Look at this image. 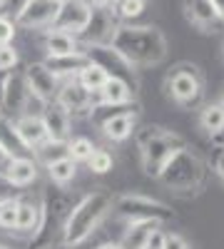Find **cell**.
<instances>
[{
    "label": "cell",
    "instance_id": "1",
    "mask_svg": "<svg viewBox=\"0 0 224 249\" xmlns=\"http://www.w3.org/2000/svg\"><path fill=\"white\" fill-rule=\"evenodd\" d=\"M112 48L137 70L159 65L170 50L165 33L157 25H132V23H120L112 37Z\"/></svg>",
    "mask_w": 224,
    "mask_h": 249
},
{
    "label": "cell",
    "instance_id": "2",
    "mask_svg": "<svg viewBox=\"0 0 224 249\" xmlns=\"http://www.w3.org/2000/svg\"><path fill=\"white\" fill-rule=\"evenodd\" d=\"M112 212V197L107 192H87L77 199L72 212L68 214V222L63 227V244L68 249H75L85 244L97 227L105 222V217Z\"/></svg>",
    "mask_w": 224,
    "mask_h": 249
},
{
    "label": "cell",
    "instance_id": "3",
    "mask_svg": "<svg viewBox=\"0 0 224 249\" xmlns=\"http://www.w3.org/2000/svg\"><path fill=\"white\" fill-rule=\"evenodd\" d=\"M207 177H209V162L187 144L185 150H179L165 164V170L159 172L157 179L165 184V190H170L174 195L192 197L205 190Z\"/></svg>",
    "mask_w": 224,
    "mask_h": 249
},
{
    "label": "cell",
    "instance_id": "4",
    "mask_svg": "<svg viewBox=\"0 0 224 249\" xmlns=\"http://www.w3.org/2000/svg\"><path fill=\"white\" fill-rule=\"evenodd\" d=\"M137 137V147H139V162H142V170L150 177H159V172L165 170V164L179 152L187 147V140L167 130V127H159V124H147L135 132Z\"/></svg>",
    "mask_w": 224,
    "mask_h": 249
},
{
    "label": "cell",
    "instance_id": "5",
    "mask_svg": "<svg viewBox=\"0 0 224 249\" xmlns=\"http://www.w3.org/2000/svg\"><path fill=\"white\" fill-rule=\"evenodd\" d=\"M165 92L174 105L192 110L205 97V75L194 62H177L165 75Z\"/></svg>",
    "mask_w": 224,
    "mask_h": 249
},
{
    "label": "cell",
    "instance_id": "6",
    "mask_svg": "<svg viewBox=\"0 0 224 249\" xmlns=\"http://www.w3.org/2000/svg\"><path fill=\"white\" fill-rule=\"evenodd\" d=\"M112 212L125 222H155L159 227L174 219V210L170 204L139 192H125L112 197Z\"/></svg>",
    "mask_w": 224,
    "mask_h": 249
},
{
    "label": "cell",
    "instance_id": "7",
    "mask_svg": "<svg viewBox=\"0 0 224 249\" xmlns=\"http://www.w3.org/2000/svg\"><path fill=\"white\" fill-rule=\"evenodd\" d=\"M90 120L100 127V132L105 135L110 142H125L137 132V110L135 105H122V107H107L97 105L90 112Z\"/></svg>",
    "mask_w": 224,
    "mask_h": 249
},
{
    "label": "cell",
    "instance_id": "8",
    "mask_svg": "<svg viewBox=\"0 0 224 249\" xmlns=\"http://www.w3.org/2000/svg\"><path fill=\"white\" fill-rule=\"evenodd\" d=\"M87 60L95 62V65H100L110 77H120L125 80L127 85L137 92V68H132L130 62L122 57L112 45H85L83 48Z\"/></svg>",
    "mask_w": 224,
    "mask_h": 249
},
{
    "label": "cell",
    "instance_id": "9",
    "mask_svg": "<svg viewBox=\"0 0 224 249\" xmlns=\"http://www.w3.org/2000/svg\"><path fill=\"white\" fill-rule=\"evenodd\" d=\"M30 100H33V95H30V88H28L25 72H20V70L8 72L3 85H0V107H3V115L13 117V120L25 115Z\"/></svg>",
    "mask_w": 224,
    "mask_h": 249
},
{
    "label": "cell",
    "instance_id": "10",
    "mask_svg": "<svg viewBox=\"0 0 224 249\" xmlns=\"http://www.w3.org/2000/svg\"><path fill=\"white\" fill-rule=\"evenodd\" d=\"M120 28V20L112 13V8H92V18L80 35V43L85 45H112V37Z\"/></svg>",
    "mask_w": 224,
    "mask_h": 249
},
{
    "label": "cell",
    "instance_id": "11",
    "mask_svg": "<svg viewBox=\"0 0 224 249\" xmlns=\"http://www.w3.org/2000/svg\"><path fill=\"white\" fill-rule=\"evenodd\" d=\"M23 72H25V80H28L30 95H33L35 100H40L43 105H50V102L57 100L60 80L52 75V70L45 65L43 60H40V62H30Z\"/></svg>",
    "mask_w": 224,
    "mask_h": 249
},
{
    "label": "cell",
    "instance_id": "12",
    "mask_svg": "<svg viewBox=\"0 0 224 249\" xmlns=\"http://www.w3.org/2000/svg\"><path fill=\"white\" fill-rule=\"evenodd\" d=\"M57 105L68 110L70 117H77V115H90L92 107L97 105V95L87 92L80 82L72 77V80H63L60 82V90H57Z\"/></svg>",
    "mask_w": 224,
    "mask_h": 249
},
{
    "label": "cell",
    "instance_id": "13",
    "mask_svg": "<svg viewBox=\"0 0 224 249\" xmlns=\"http://www.w3.org/2000/svg\"><path fill=\"white\" fill-rule=\"evenodd\" d=\"M90 18H92V8L85 3V0H63V3H60V13H57V18H55V25H52V28L80 37V35L85 33Z\"/></svg>",
    "mask_w": 224,
    "mask_h": 249
},
{
    "label": "cell",
    "instance_id": "14",
    "mask_svg": "<svg viewBox=\"0 0 224 249\" xmlns=\"http://www.w3.org/2000/svg\"><path fill=\"white\" fill-rule=\"evenodd\" d=\"M60 3L63 0H30L28 8L20 13L15 20L17 28L25 30H50L55 25V18L60 13Z\"/></svg>",
    "mask_w": 224,
    "mask_h": 249
},
{
    "label": "cell",
    "instance_id": "15",
    "mask_svg": "<svg viewBox=\"0 0 224 249\" xmlns=\"http://www.w3.org/2000/svg\"><path fill=\"white\" fill-rule=\"evenodd\" d=\"M182 10L187 23L199 33H217L224 25L219 10L214 8V0H182Z\"/></svg>",
    "mask_w": 224,
    "mask_h": 249
},
{
    "label": "cell",
    "instance_id": "16",
    "mask_svg": "<svg viewBox=\"0 0 224 249\" xmlns=\"http://www.w3.org/2000/svg\"><path fill=\"white\" fill-rule=\"evenodd\" d=\"M15 130H17L20 140H23V144L30 152L40 150L50 140L48 130H45V122H43V115H20V117H15Z\"/></svg>",
    "mask_w": 224,
    "mask_h": 249
},
{
    "label": "cell",
    "instance_id": "17",
    "mask_svg": "<svg viewBox=\"0 0 224 249\" xmlns=\"http://www.w3.org/2000/svg\"><path fill=\"white\" fill-rule=\"evenodd\" d=\"M43 122H45V130L48 137L52 142H70L72 135V117L68 110H63L57 102H50L43 110Z\"/></svg>",
    "mask_w": 224,
    "mask_h": 249
},
{
    "label": "cell",
    "instance_id": "18",
    "mask_svg": "<svg viewBox=\"0 0 224 249\" xmlns=\"http://www.w3.org/2000/svg\"><path fill=\"white\" fill-rule=\"evenodd\" d=\"M45 57H63V55H75V53H85L83 50V43L80 37L70 35V33H63V30H45Z\"/></svg>",
    "mask_w": 224,
    "mask_h": 249
},
{
    "label": "cell",
    "instance_id": "19",
    "mask_svg": "<svg viewBox=\"0 0 224 249\" xmlns=\"http://www.w3.org/2000/svg\"><path fill=\"white\" fill-rule=\"evenodd\" d=\"M159 232H162V227L155 222H127V230L122 234V247L125 249H147Z\"/></svg>",
    "mask_w": 224,
    "mask_h": 249
},
{
    "label": "cell",
    "instance_id": "20",
    "mask_svg": "<svg viewBox=\"0 0 224 249\" xmlns=\"http://www.w3.org/2000/svg\"><path fill=\"white\" fill-rule=\"evenodd\" d=\"M132 100H135V90L120 77H110L105 82V88L100 90V95H97V102L100 105H107V107L132 105Z\"/></svg>",
    "mask_w": 224,
    "mask_h": 249
},
{
    "label": "cell",
    "instance_id": "21",
    "mask_svg": "<svg viewBox=\"0 0 224 249\" xmlns=\"http://www.w3.org/2000/svg\"><path fill=\"white\" fill-rule=\"evenodd\" d=\"M43 62L52 70V75H55L60 82H63V80L77 77L80 70H83L90 60H87L85 53H75V55H63V57H45Z\"/></svg>",
    "mask_w": 224,
    "mask_h": 249
},
{
    "label": "cell",
    "instance_id": "22",
    "mask_svg": "<svg viewBox=\"0 0 224 249\" xmlns=\"http://www.w3.org/2000/svg\"><path fill=\"white\" fill-rule=\"evenodd\" d=\"M5 177H8V182H10L13 187H17V190H25V187H30V184L37 179V160H33L30 155H25V157H13Z\"/></svg>",
    "mask_w": 224,
    "mask_h": 249
},
{
    "label": "cell",
    "instance_id": "23",
    "mask_svg": "<svg viewBox=\"0 0 224 249\" xmlns=\"http://www.w3.org/2000/svg\"><path fill=\"white\" fill-rule=\"evenodd\" d=\"M40 224H43V207L35 202H25L20 199L17 204V222H15V232L23 237H35L40 232Z\"/></svg>",
    "mask_w": 224,
    "mask_h": 249
},
{
    "label": "cell",
    "instance_id": "24",
    "mask_svg": "<svg viewBox=\"0 0 224 249\" xmlns=\"http://www.w3.org/2000/svg\"><path fill=\"white\" fill-rule=\"evenodd\" d=\"M199 127L205 130V135H209V137L224 135V105H222V100L202 105V110H199Z\"/></svg>",
    "mask_w": 224,
    "mask_h": 249
},
{
    "label": "cell",
    "instance_id": "25",
    "mask_svg": "<svg viewBox=\"0 0 224 249\" xmlns=\"http://www.w3.org/2000/svg\"><path fill=\"white\" fill-rule=\"evenodd\" d=\"M0 144L13 155V157H25L30 155V150L23 144V140H20L17 130H15V120L13 117H0Z\"/></svg>",
    "mask_w": 224,
    "mask_h": 249
},
{
    "label": "cell",
    "instance_id": "26",
    "mask_svg": "<svg viewBox=\"0 0 224 249\" xmlns=\"http://www.w3.org/2000/svg\"><path fill=\"white\" fill-rule=\"evenodd\" d=\"M80 85H83L87 92H92V95H100V90L105 88V82L110 80V75L100 68V65H95V62H87V65L80 70V75L75 77Z\"/></svg>",
    "mask_w": 224,
    "mask_h": 249
},
{
    "label": "cell",
    "instance_id": "27",
    "mask_svg": "<svg viewBox=\"0 0 224 249\" xmlns=\"http://www.w3.org/2000/svg\"><path fill=\"white\" fill-rule=\"evenodd\" d=\"M48 177H50V182L57 184V187H68V184L77 177V162L70 160V157H63V160L52 162L50 167H48Z\"/></svg>",
    "mask_w": 224,
    "mask_h": 249
},
{
    "label": "cell",
    "instance_id": "28",
    "mask_svg": "<svg viewBox=\"0 0 224 249\" xmlns=\"http://www.w3.org/2000/svg\"><path fill=\"white\" fill-rule=\"evenodd\" d=\"M147 5H150V0H115L112 13L117 15L120 23H132V20H137L145 13Z\"/></svg>",
    "mask_w": 224,
    "mask_h": 249
},
{
    "label": "cell",
    "instance_id": "29",
    "mask_svg": "<svg viewBox=\"0 0 224 249\" xmlns=\"http://www.w3.org/2000/svg\"><path fill=\"white\" fill-rule=\"evenodd\" d=\"M95 150H97L95 142L90 137H83V135H80V137H70V142H68V157L75 160V162H87Z\"/></svg>",
    "mask_w": 224,
    "mask_h": 249
},
{
    "label": "cell",
    "instance_id": "30",
    "mask_svg": "<svg viewBox=\"0 0 224 249\" xmlns=\"http://www.w3.org/2000/svg\"><path fill=\"white\" fill-rule=\"evenodd\" d=\"M35 155H37V162L40 164L50 167L52 162L68 157V142H52V140H48L40 150H35Z\"/></svg>",
    "mask_w": 224,
    "mask_h": 249
},
{
    "label": "cell",
    "instance_id": "31",
    "mask_svg": "<svg viewBox=\"0 0 224 249\" xmlns=\"http://www.w3.org/2000/svg\"><path fill=\"white\" fill-rule=\"evenodd\" d=\"M85 164H87V170H90L92 175H107V172H112V167H115V157H112L110 150L97 147Z\"/></svg>",
    "mask_w": 224,
    "mask_h": 249
},
{
    "label": "cell",
    "instance_id": "32",
    "mask_svg": "<svg viewBox=\"0 0 224 249\" xmlns=\"http://www.w3.org/2000/svg\"><path fill=\"white\" fill-rule=\"evenodd\" d=\"M17 204H20V197H17V199H8V202L0 204V230L15 232V222H17Z\"/></svg>",
    "mask_w": 224,
    "mask_h": 249
},
{
    "label": "cell",
    "instance_id": "33",
    "mask_svg": "<svg viewBox=\"0 0 224 249\" xmlns=\"http://www.w3.org/2000/svg\"><path fill=\"white\" fill-rule=\"evenodd\" d=\"M17 68V50L13 45H0V72H13Z\"/></svg>",
    "mask_w": 224,
    "mask_h": 249
},
{
    "label": "cell",
    "instance_id": "34",
    "mask_svg": "<svg viewBox=\"0 0 224 249\" xmlns=\"http://www.w3.org/2000/svg\"><path fill=\"white\" fill-rule=\"evenodd\" d=\"M30 0H0V15H5L10 20H17L20 13L28 8Z\"/></svg>",
    "mask_w": 224,
    "mask_h": 249
},
{
    "label": "cell",
    "instance_id": "35",
    "mask_svg": "<svg viewBox=\"0 0 224 249\" xmlns=\"http://www.w3.org/2000/svg\"><path fill=\"white\" fill-rule=\"evenodd\" d=\"M159 249H192V247H190V242L182 237L179 232H162Z\"/></svg>",
    "mask_w": 224,
    "mask_h": 249
},
{
    "label": "cell",
    "instance_id": "36",
    "mask_svg": "<svg viewBox=\"0 0 224 249\" xmlns=\"http://www.w3.org/2000/svg\"><path fill=\"white\" fill-rule=\"evenodd\" d=\"M15 33H17V23H15V20L0 15V45H13Z\"/></svg>",
    "mask_w": 224,
    "mask_h": 249
},
{
    "label": "cell",
    "instance_id": "37",
    "mask_svg": "<svg viewBox=\"0 0 224 249\" xmlns=\"http://www.w3.org/2000/svg\"><path fill=\"white\" fill-rule=\"evenodd\" d=\"M8 199H17V187H13L5 175H0V204Z\"/></svg>",
    "mask_w": 224,
    "mask_h": 249
},
{
    "label": "cell",
    "instance_id": "38",
    "mask_svg": "<svg viewBox=\"0 0 224 249\" xmlns=\"http://www.w3.org/2000/svg\"><path fill=\"white\" fill-rule=\"evenodd\" d=\"M212 170H214V175L224 182V144L214 147V155H212Z\"/></svg>",
    "mask_w": 224,
    "mask_h": 249
},
{
    "label": "cell",
    "instance_id": "39",
    "mask_svg": "<svg viewBox=\"0 0 224 249\" xmlns=\"http://www.w3.org/2000/svg\"><path fill=\"white\" fill-rule=\"evenodd\" d=\"M10 162H13V155L3 147V144H0V175H5V172H8Z\"/></svg>",
    "mask_w": 224,
    "mask_h": 249
},
{
    "label": "cell",
    "instance_id": "40",
    "mask_svg": "<svg viewBox=\"0 0 224 249\" xmlns=\"http://www.w3.org/2000/svg\"><path fill=\"white\" fill-rule=\"evenodd\" d=\"M90 8H112L115 0H85Z\"/></svg>",
    "mask_w": 224,
    "mask_h": 249
},
{
    "label": "cell",
    "instance_id": "41",
    "mask_svg": "<svg viewBox=\"0 0 224 249\" xmlns=\"http://www.w3.org/2000/svg\"><path fill=\"white\" fill-rule=\"evenodd\" d=\"M97 249H125V247H122V242H105V244H100Z\"/></svg>",
    "mask_w": 224,
    "mask_h": 249
},
{
    "label": "cell",
    "instance_id": "42",
    "mask_svg": "<svg viewBox=\"0 0 224 249\" xmlns=\"http://www.w3.org/2000/svg\"><path fill=\"white\" fill-rule=\"evenodd\" d=\"M162 232H165V230H162ZM162 232H159V234L155 237V242H152V244H150L147 249H159V242H162Z\"/></svg>",
    "mask_w": 224,
    "mask_h": 249
},
{
    "label": "cell",
    "instance_id": "43",
    "mask_svg": "<svg viewBox=\"0 0 224 249\" xmlns=\"http://www.w3.org/2000/svg\"><path fill=\"white\" fill-rule=\"evenodd\" d=\"M214 8L219 10V15H222V20H224V0H214Z\"/></svg>",
    "mask_w": 224,
    "mask_h": 249
},
{
    "label": "cell",
    "instance_id": "44",
    "mask_svg": "<svg viewBox=\"0 0 224 249\" xmlns=\"http://www.w3.org/2000/svg\"><path fill=\"white\" fill-rule=\"evenodd\" d=\"M0 249H8V247H5V244H0Z\"/></svg>",
    "mask_w": 224,
    "mask_h": 249
},
{
    "label": "cell",
    "instance_id": "45",
    "mask_svg": "<svg viewBox=\"0 0 224 249\" xmlns=\"http://www.w3.org/2000/svg\"><path fill=\"white\" fill-rule=\"evenodd\" d=\"M0 117H3V107H0Z\"/></svg>",
    "mask_w": 224,
    "mask_h": 249
},
{
    "label": "cell",
    "instance_id": "46",
    "mask_svg": "<svg viewBox=\"0 0 224 249\" xmlns=\"http://www.w3.org/2000/svg\"><path fill=\"white\" fill-rule=\"evenodd\" d=\"M222 105H224V95H222Z\"/></svg>",
    "mask_w": 224,
    "mask_h": 249
}]
</instances>
